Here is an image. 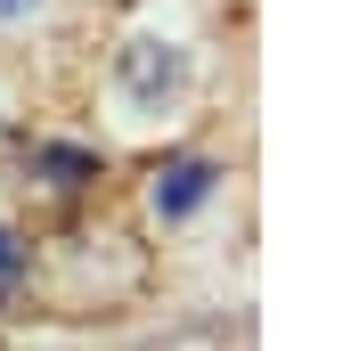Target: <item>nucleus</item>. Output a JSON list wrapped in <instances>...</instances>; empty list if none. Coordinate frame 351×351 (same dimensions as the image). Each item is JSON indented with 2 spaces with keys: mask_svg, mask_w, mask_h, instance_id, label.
I'll use <instances>...</instances> for the list:
<instances>
[{
  "mask_svg": "<svg viewBox=\"0 0 351 351\" xmlns=\"http://www.w3.org/2000/svg\"><path fill=\"white\" fill-rule=\"evenodd\" d=\"M25 156H33V172H49L58 188H82V180H98V156H90V147H49V139H41V147H25Z\"/></svg>",
  "mask_w": 351,
  "mask_h": 351,
  "instance_id": "7ed1b4c3",
  "label": "nucleus"
},
{
  "mask_svg": "<svg viewBox=\"0 0 351 351\" xmlns=\"http://www.w3.org/2000/svg\"><path fill=\"white\" fill-rule=\"evenodd\" d=\"M114 82L131 90L139 106H164V98L188 82V49H172V41H131V49L114 58Z\"/></svg>",
  "mask_w": 351,
  "mask_h": 351,
  "instance_id": "f257e3e1",
  "label": "nucleus"
},
{
  "mask_svg": "<svg viewBox=\"0 0 351 351\" xmlns=\"http://www.w3.org/2000/svg\"><path fill=\"white\" fill-rule=\"evenodd\" d=\"M25 8H33V0H0V16H25Z\"/></svg>",
  "mask_w": 351,
  "mask_h": 351,
  "instance_id": "39448f33",
  "label": "nucleus"
},
{
  "mask_svg": "<svg viewBox=\"0 0 351 351\" xmlns=\"http://www.w3.org/2000/svg\"><path fill=\"white\" fill-rule=\"evenodd\" d=\"M16 269H25V245H16V237L0 229V278H16Z\"/></svg>",
  "mask_w": 351,
  "mask_h": 351,
  "instance_id": "20e7f679",
  "label": "nucleus"
},
{
  "mask_svg": "<svg viewBox=\"0 0 351 351\" xmlns=\"http://www.w3.org/2000/svg\"><path fill=\"white\" fill-rule=\"evenodd\" d=\"M213 164H204V156H180V164H164V172H156V213H164V221H180V213H196V204H204V196H213Z\"/></svg>",
  "mask_w": 351,
  "mask_h": 351,
  "instance_id": "f03ea898",
  "label": "nucleus"
}]
</instances>
